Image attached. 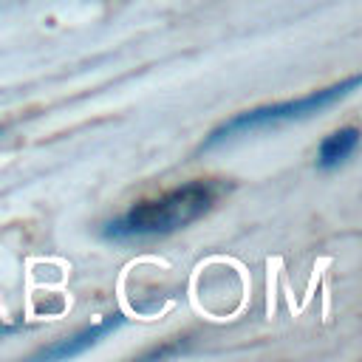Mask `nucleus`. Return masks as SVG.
Here are the masks:
<instances>
[{"label": "nucleus", "mask_w": 362, "mask_h": 362, "mask_svg": "<svg viewBox=\"0 0 362 362\" xmlns=\"http://www.w3.org/2000/svg\"><path fill=\"white\" fill-rule=\"evenodd\" d=\"M359 147V130L356 127H339L334 133H328L320 147H317V167L320 170H337L339 164H345L354 150Z\"/></svg>", "instance_id": "obj_4"}, {"label": "nucleus", "mask_w": 362, "mask_h": 362, "mask_svg": "<svg viewBox=\"0 0 362 362\" xmlns=\"http://www.w3.org/2000/svg\"><path fill=\"white\" fill-rule=\"evenodd\" d=\"M23 325H0V339L3 337H8V334H14V331H20Z\"/></svg>", "instance_id": "obj_5"}, {"label": "nucleus", "mask_w": 362, "mask_h": 362, "mask_svg": "<svg viewBox=\"0 0 362 362\" xmlns=\"http://www.w3.org/2000/svg\"><path fill=\"white\" fill-rule=\"evenodd\" d=\"M3 133H6V127H0V139H3Z\"/></svg>", "instance_id": "obj_6"}, {"label": "nucleus", "mask_w": 362, "mask_h": 362, "mask_svg": "<svg viewBox=\"0 0 362 362\" xmlns=\"http://www.w3.org/2000/svg\"><path fill=\"white\" fill-rule=\"evenodd\" d=\"M359 88V76H348L337 85H328L322 90H311L305 96L297 99H283V102H269V105H257L249 110H240L235 116H229L226 122H221L218 127H212L206 133V139L201 141L198 153H206L212 147H221L232 139L266 130V127H277V124H288V122H300L308 119L314 113H322L325 107H334L337 102H342L345 96H351Z\"/></svg>", "instance_id": "obj_2"}, {"label": "nucleus", "mask_w": 362, "mask_h": 362, "mask_svg": "<svg viewBox=\"0 0 362 362\" xmlns=\"http://www.w3.org/2000/svg\"><path fill=\"white\" fill-rule=\"evenodd\" d=\"M226 192L223 181L215 178H192L158 198L139 201L119 218L107 221L102 226V238L113 243H136V240H153L173 235L195 221H201L218 198Z\"/></svg>", "instance_id": "obj_1"}, {"label": "nucleus", "mask_w": 362, "mask_h": 362, "mask_svg": "<svg viewBox=\"0 0 362 362\" xmlns=\"http://www.w3.org/2000/svg\"><path fill=\"white\" fill-rule=\"evenodd\" d=\"M122 322H124L122 314H107L102 322H93L90 328H82V331H76L74 337L57 339L54 345L37 351L34 359H71V356H79V354H85L88 348H93L102 337H107L110 331H116Z\"/></svg>", "instance_id": "obj_3"}]
</instances>
